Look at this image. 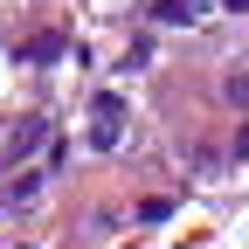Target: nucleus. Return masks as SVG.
<instances>
[{"instance_id":"nucleus-3","label":"nucleus","mask_w":249,"mask_h":249,"mask_svg":"<svg viewBox=\"0 0 249 249\" xmlns=\"http://www.w3.org/2000/svg\"><path fill=\"white\" fill-rule=\"evenodd\" d=\"M235 160H249V124H242V139H235Z\"/></svg>"},{"instance_id":"nucleus-2","label":"nucleus","mask_w":249,"mask_h":249,"mask_svg":"<svg viewBox=\"0 0 249 249\" xmlns=\"http://www.w3.org/2000/svg\"><path fill=\"white\" fill-rule=\"evenodd\" d=\"M229 104H235V111H249V70H235V76H229Z\"/></svg>"},{"instance_id":"nucleus-1","label":"nucleus","mask_w":249,"mask_h":249,"mask_svg":"<svg viewBox=\"0 0 249 249\" xmlns=\"http://www.w3.org/2000/svg\"><path fill=\"white\" fill-rule=\"evenodd\" d=\"M118 132H124V97H97V104H90V145L111 152Z\"/></svg>"}]
</instances>
